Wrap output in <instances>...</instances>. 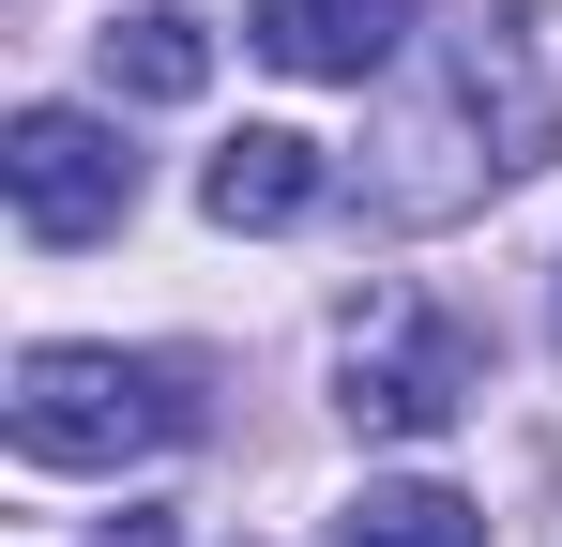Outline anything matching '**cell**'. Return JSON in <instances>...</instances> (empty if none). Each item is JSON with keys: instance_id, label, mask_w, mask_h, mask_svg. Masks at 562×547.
<instances>
[{"instance_id": "6da1fadb", "label": "cell", "mask_w": 562, "mask_h": 547, "mask_svg": "<svg viewBox=\"0 0 562 547\" xmlns=\"http://www.w3.org/2000/svg\"><path fill=\"white\" fill-rule=\"evenodd\" d=\"M0 426L31 471H122V456L198 442V365L183 350H31Z\"/></svg>"}, {"instance_id": "7a4b0ae2", "label": "cell", "mask_w": 562, "mask_h": 547, "mask_svg": "<svg viewBox=\"0 0 562 547\" xmlns=\"http://www.w3.org/2000/svg\"><path fill=\"white\" fill-rule=\"evenodd\" d=\"M471 395H486V335L441 320L426 289H366V320H350V426L366 442H441Z\"/></svg>"}, {"instance_id": "3957f363", "label": "cell", "mask_w": 562, "mask_h": 547, "mask_svg": "<svg viewBox=\"0 0 562 547\" xmlns=\"http://www.w3.org/2000/svg\"><path fill=\"white\" fill-rule=\"evenodd\" d=\"M0 182H15V228L31 244H106L137 213V153H122V122H92V107H15Z\"/></svg>"}, {"instance_id": "277c9868", "label": "cell", "mask_w": 562, "mask_h": 547, "mask_svg": "<svg viewBox=\"0 0 562 547\" xmlns=\"http://www.w3.org/2000/svg\"><path fill=\"white\" fill-rule=\"evenodd\" d=\"M411 15H426V0H244L259 62H289V77H380V62L411 46Z\"/></svg>"}, {"instance_id": "5b68a950", "label": "cell", "mask_w": 562, "mask_h": 547, "mask_svg": "<svg viewBox=\"0 0 562 547\" xmlns=\"http://www.w3.org/2000/svg\"><path fill=\"white\" fill-rule=\"evenodd\" d=\"M319 182H335V168H319V137L244 122V137L198 168V213H213V228H304V213H319Z\"/></svg>"}, {"instance_id": "8992f818", "label": "cell", "mask_w": 562, "mask_h": 547, "mask_svg": "<svg viewBox=\"0 0 562 547\" xmlns=\"http://www.w3.org/2000/svg\"><path fill=\"white\" fill-rule=\"evenodd\" d=\"M92 62H106V91H137V107H198V91H213V31L153 0V15H106Z\"/></svg>"}, {"instance_id": "52a82bcc", "label": "cell", "mask_w": 562, "mask_h": 547, "mask_svg": "<svg viewBox=\"0 0 562 547\" xmlns=\"http://www.w3.org/2000/svg\"><path fill=\"white\" fill-rule=\"evenodd\" d=\"M319 547H486V517H471L457 487H366Z\"/></svg>"}, {"instance_id": "ba28073f", "label": "cell", "mask_w": 562, "mask_h": 547, "mask_svg": "<svg viewBox=\"0 0 562 547\" xmlns=\"http://www.w3.org/2000/svg\"><path fill=\"white\" fill-rule=\"evenodd\" d=\"M92 547H183V533H168V517H106Z\"/></svg>"}]
</instances>
